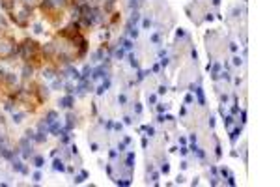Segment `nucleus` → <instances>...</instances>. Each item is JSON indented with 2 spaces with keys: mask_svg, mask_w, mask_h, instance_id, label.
<instances>
[{
  "mask_svg": "<svg viewBox=\"0 0 280 187\" xmlns=\"http://www.w3.org/2000/svg\"><path fill=\"white\" fill-rule=\"evenodd\" d=\"M43 165V159L41 157H36V166H41Z\"/></svg>",
  "mask_w": 280,
  "mask_h": 187,
  "instance_id": "7ed1b4c3",
  "label": "nucleus"
},
{
  "mask_svg": "<svg viewBox=\"0 0 280 187\" xmlns=\"http://www.w3.org/2000/svg\"><path fill=\"white\" fill-rule=\"evenodd\" d=\"M64 168H65V166H64V163L56 159V161H54V170H64Z\"/></svg>",
  "mask_w": 280,
  "mask_h": 187,
  "instance_id": "f257e3e1",
  "label": "nucleus"
},
{
  "mask_svg": "<svg viewBox=\"0 0 280 187\" xmlns=\"http://www.w3.org/2000/svg\"><path fill=\"white\" fill-rule=\"evenodd\" d=\"M71 103H73V97H64L62 99V105L64 107H71Z\"/></svg>",
  "mask_w": 280,
  "mask_h": 187,
  "instance_id": "f03ea898",
  "label": "nucleus"
},
{
  "mask_svg": "<svg viewBox=\"0 0 280 187\" xmlns=\"http://www.w3.org/2000/svg\"><path fill=\"white\" fill-rule=\"evenodd\" d=\"M34 180H36V182H39V180H41V174H39V172H36V174H34Z\"/></svg>",
  "mask_w": 280,
  "mask_h": 187,
  "instance_id": "20e7f679",
  "label": "nucleus"
}]
</instances>
